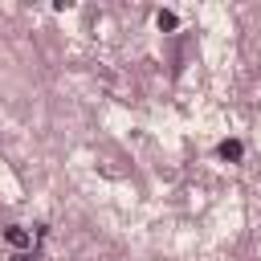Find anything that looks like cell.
Listing matches in <instances>:
<instances>
[{
  "mask_svg": "<svg viewBox=\"0 0 261 261\" xmlns=\"http://www.w3.org/2000/svg\"><path fill=\"white\" fill-rule=\"evenodd\" d=\"M4 241H8L12 249H29V245H33V237H29L20 224H8V228H4Z\"/></svg>",
  "mask_w": 261,
  "mask_h": 261,
  "instance_id": "obj_1",
  "label": "cell"
},
{
  "mask_svg": "<svg viewBox=\"0 0 261 261\" xmlns=\"http://www.w3.org/2000/svg\"><path fill=\"white\" fill-rule=\"evenodd\" d=\"M216 151H220V159H228V163H237V159H241V155H245V147H241V143H237V139H224V143H220V147H216Z\"/></svg>",
  "mask_w": 261,
  "mask_h": 261,
  "instance_id": "obj_2",
  "label": "cell"
},
{
  "mask_svg": "<svg viewBox=\"0 0 261 261\" xmlns=\"http://www.w3.org/2000/svg\"><path fill=\"white\" fill-rule=\"evenodd\" d=\"M12 261H33V253H16V257H12Z\"/></svg>",
  "mask_w": 261,
  "mask_h": 261,
  "instance_id": "obj_4",
  "label": "cell"
},
{
  "mask_svg": "<svg viewBox=\"0 0 261 261\" xmlns=\"http://www.w3.org/2000/svg\"><path fill=\"white\" fill-rule=\"evenodd\" d=\"M155 24H159L163 33H171V29L179 24V20H175V12H159V16H155Z\"/></svg>",
  "mask_w": 261,
  "mask_h": 261,
  "instance_id": "obj_3",
  "label": "cell"
}]
</instances>
